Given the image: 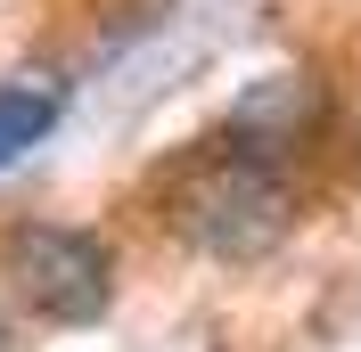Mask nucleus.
Listing matches in <instances>:
<instances>
[{
	"label": "nucleus",
	"mask_w": 361,
	"mask_h": 352,
	"mask_svg": "<svg viewBox=\"0 0 361 352\" xmlns=\"http://www.w3.org/2000/svg\"><path fill=\"white\" fill-rule=\"evenodd\" d=\"M66 115V82H0V172L25 148H42Z\"/></svg>",
	"instance_id": "20e7f679"
},
{
	"label": "nucleus",
	"mask_w": 361,
	"mask_h": 352,
	"mask_svg": "<svg viewBox=\"0 0 361 352\" xmlns=\"http://www.w3.org/2000/svg\"><path fill=\"white\" fill-rule=\"evenodd\" d=\"M312 115H320V90L304 82V74H263V82L230 107L222 139H238V148L271 156V164H288V148L312 132Z\"/></svg>",
	"instance_id": "7ed1b4c3"
},
{
	"label": "nucleus",
	"mask_w": 361,
	"mask_h": 352,
	"mask_svg": "<svg viewBox=\"0 0 361 352\" xmlns=\"http://www.w3.org/2000/svg\"><path fill=\"white\" fill-rule=\"evenodd\" d=\"M0 352H17V336H8V311H0Z\"/></svg>",
	"instance_id": "39448f33"
},
{
	"label": "nucleus",
	"mask_w": 361,
	"mask_h": 352,
	"mask_svg": "<svg viewBox=\"0 0 361 352\" xmlns=\"http://www.w3.org/2000/svg\"><path fill=\"white\" fill-rule=\"evenodd\" d=\"M8 279L25 287V303L66 320V328H90L99 311L115 303V254L107 238H90L74 221H25L8 238Z\"/></svg>",
	"instance_id": "f03ea898"
},
{
	"label": "nucleus",
	"mask_w": 361,
	"mask_h": 352,
	"mask_svg": "<svg viewBox=\"0 0 361 352\" xmlns=\"http://www.w3.org/2000/svg\"><path fill=\"white\" fill-rule=\"evenodd\" d=\"M173 230L214 263H263L295 230L288 164H271V156L238 148V139H205L189 156V172L173 180Z\"/></svg>",
	"instance_id": "f257e3e1"
}]
</instances>
